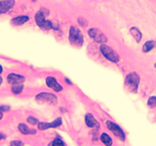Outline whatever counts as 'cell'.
Masks as SVG:
<instances>
[{
  "label": "cell",
  "instance_id": "cell-1",
  "mask_svg": "<svg viewBox=\"0 0 156 146\" xmlns=\"http://www.w3.org/2000/svg\"><path fill=\"white\" fill-rule=\"evenodd\" d=\"M140 78L135 72H132L126 76L125 80V87L129 92L135 93L138 90Z\"/></svg>",
  "mask_w": 156,
  "mask_h": 146
},
{
  "label": "cell",
  "instance_id": "cell-2",
  "mask_svg": "<svg viewBox=\"0 0 156 146\" xmlns=\"http://www.w3.org/2000/svg\"><path fill=\"white\" fill-rule=\"evenodd\" d=\"M34 20L35 22L38 25V26L44 30H48L50 29H54L57 30L55 26L54 25L53 22L45 19V15L43 14L42 11H38L34 16Z\"/></svg>",
  "mask_w": 156,
  "mask_h": 146
},
{
  "label": "cell",
  "instance_id": "cell-3",
  "mask_svg": "<svg viewBox=\"0 0 156 146\" xmlns=\"http://www.w3.org/2000/svg\"><path fill=\"white\" fill-rule=\"evenodd\" d=\"M69 40L71 44L76 47H80L84 43V37L80 30L75 27H71L69 33Z\"/></svg>",
  "mask_w": 156,
  "mask_h": 146
},
{
  "label": "cell",
  "instance_id": "cell-4",
  "mask_svg": "<svg viewBox=\"0 0 156 146\" xmlns=\"http://www.w3.org/2000/svg\"><path fill=\"white\" fill-rule=\"evenodd\" d=\"M100 51L108 60L111 61L112 63H118L119 60H120V57H119L118 54L108 46L104 45V44L101 45Z\"/></svg>",
  "mask_w": 156,
  "mask_h": 146
},
{
  "label": "cell",
  "instance_id": "cell-5",
  "mask_svg": "<svg viewBox=\"0 0 156 146\" xmlns=\"http://www.w3.org/2000/svg\"><path fill=\"white\" fill-rule=\"evenodd\" d=\"M35 100L39 104L48 103V104H55L56 103H57V97L51 93L38 94L36 96V97H35Z\"/></svg>",
  "mask_w": 156,
  "mask_h": 146
},
{
  "label": "cell",
  "instance_id": "cell-6",
  "mask_svg": "<svg viewBox=\"0 0 156 146\" xmlns=\"http://www.w3.org/2000/svg\"><path fill=\"white\" fill-rule=\"evenodd\" d=\"M107 126L117 138H119V139H120V140H125V139H126L125 133H124V132L122 131V129H121L118 125L115 124L114 123H112V121H107Z\"/></svg>",
  "mask_w": 156,
  "mask_h": 146
},
{
  "label": "cell",
  "instance_id": "cell-7",
  "mask_svg": "<svg viewBox=\"0 0 156 146\" xmlns=\"http://www.w3.org/2000/svg\"><path fill=\"white\" fill-rule=\"evenodd\" d=\"M88 34L91 38H93L95 41L98 43H106L107 41V38L104 34L101 32L100 30L96 28H91L88 30Z\"/></svg>",
  "mask_w": 156,
  "mask_h": 146
},
{
  "label": "cell",
  "instance_id": "cell-8",
  "mask_svg": "<svg viewBox=\"0 0 156 146\" xmlns=\"http://www.w3.org/2000/svg\"><path fill=\"white\" fill-rule=\"evenodd\" d=\"M25 77L16 74H9L7 77L8 82H9V85H15L21 84L22 82H25Z\"/></svg>",
  "mask_w": 156,
  "mask_h": 146
},
{
  "label": "cell",
  "instance_id": "cell-9",
  "mask_svg": "<svg viewBox=\"0 0 156 146\" xmlns=\"http://www.w3.org/2000/svg\"><path fill=\"white\" fill-rule=\"evenodd\" d=\"M15 5L14 0H3L0 1V15L6 13Z\"/></svg>",
  "mask_w": 156,
  "mask_h": 146
},
{
  "label": "cell",
  "instance_id": "cell-10",
  "mask_svg": "<svg viewBox=\"0 0 156 146\" xmlns=\"http://www.w3.org/2000/svg\"><path fill=\"white\" fill-rule=\"evenodd\" d=\"M46 84L48 87H51L54 91H57V92H59V91H61L63 90L62 86L60 84L57 83L55 78H53V77H48L46 78Z\"/></svg>",
  "mask_w": 156,
  "mask_h": 146
},
{
  "label": "cell",
  "instance_id": "cell-11",
  "mask_svg": "<svg viewBox=\"0 0 156 146\" xmlns=\"http://www.w3.org/2000/svg\"><path fill=\"white\" fill-rule=\"evenodd\" d=\"M86 124L89 127H99V123L97 122L94 116L90 114H87L85 116Z\"/></svg>",
  "mask_w": 156,
  "mask_h": 146
},
{
  "label": "cell",
  "instance_id": "cell-12",
  "mask_svg": "<svg viewBox=\"0 0 156 146\" xmlns=\"http://www.w3.org/2000/svg\"><path fill=\"white\" fill-rule=\"evenodd\" d=\"M29 18L28 16H19V17L14 18L11 19V24L13 26H21L29 21Z\"/></svg>",
  "mask_w": 156,
  "mask_h": 146
},
{
  "label": "cell",
  "instance_id": "cell-13",
  "mask_svg": "<svg viewBox=\"0 0 156 146\" xmlns=\"http://www.w3.org/2000/svg\"><path fill=\"white\" fill-rule=\"evenodd\" d=\"M19 131L21 132L22 134H24V135L34 134V133H36V130H34V129H30L25 124L23 123L20 124V125L19 126Z\"/></svg>",
  "mask_w": 156,
  "mask_h": 146
},
{
  "label": "cell",
  "instance_id": "cell-14",
  "mask_svg": "<svg viewBox=\"0 0 156 146\" xmlns=\"http://www.w3.org/2000/svg\"><path fill=\"white\" fill-rule=\"evenodd\" d=\"M130 32H131L132 35L133 36V37L135 38V40L138 42V43H139V42L141 41L142 40V33L140 32V30H139L138 28H132L131 29H130Z\"/></svg>",
  "mask_w": 156,
  "mask_h": 146
},
{
  "label": "cell",
  "instance_id": "cell-15",
  "mask_svg": "<svg viewBox=\"0 0 156 146\" xmlns=\"http://www.w3.org/2000/svg\"><path fill=\"white\" fill-rule=\"evenodd\" d=\"M155 47V42L152 40H149V41L145 42V44L142 47V51L144 53H148L151 51L153 48Z\"/></svg>",
  "mask_w": 156,
  "mask_h": 146
},
{
  "label": "cell",
  "instance_id": "cell-16",
  "mask_svg": "<svg viewBox=\"0 0 156 146\" xmlns=\"http://www.w3.org/2000/svg\"><path fill=\"white\" fill-rule=\"evenodd\" d=\"M100 139L102 142L104 143L107 146H111L112 145V140L111 137L107 135V133H103L100 136Z\"/></svg>",
  "mask_w": 156,
  "mask_h": 146
},
{
  "label": "cell",
  "instance_id": "cell-17",
  "mask_svg": "<svg viewBox=\"0 0 156 146\" xmlns=\"http://www.w3.org/2000/svg\"><path fill=\"white\" fill-rule=\"evenodd\" d=\"M23 88H24V85L21 84H19V85H15L12 86L11 91L15 94H19L22 91Z\"/></svg>",
  "mask_w": 156,
  "mask_h": 146
},
{
  "label": "cell",
  "instance_id": "cell-18",
  "mask_svg": "<svg viewBox=\"0 0 156 146\" xmlns=\"http://www.w3.org/2000/svg\"><path fill=\"white\" fill-rule=\"evenodd\" d=\"M148 106L150 108H155L156 107V97L155 96H152L148 100Z\"/></svg>",
  "mask_w": 156,
  "mask_h": 146
},
{
  "label": "cell",
  "instance_id": "cell-19",
  "mask_svg": "<svg viewBox=\"0 0 156 146\" xmlns=\"http://www.w3.org/2000/svg\"><path fill=\"white\" fill-rule=\"evenodd\" d=\"M61 124H62V119L61 117H58L55 120H54L52 123H51L50 125H51V128H57L60 126Z\"/></svg>",
  "mask_w": 156,
  "mask_h": 146
},
{
  "label": "cell",
  "instance_id": "cell-20",
  "mask_svg": "<svg viewBox=\"0 0 156 146\" xmlns=\"http://www.w3.org/2000/svg\"><path fill=\"white\" fill-rule=\"evenodd\" d=\"M38 127L40 130H45V129H50L51 128V125H50V123H48L40 122V123H38Z\"/></svg>",
  "mask_w": 156,
  "mask_h": 146
},
{
  "label": "cell",
  "instance_id": "cell-21",
  "mask_svg": "<svg viewBox=\"0 0 156 146\" xmlns=\"http://www.w3.org/2000/svg\"><path fill=\"white\" fill-rule=\"evenodd\" d=\"M48 146H65V145L60 139H56L50 143Z\"/></svg>",
  "mask_w": 156,
  "mask_h": 146
},
{
  "label": "cell",
  "instance_id": "cell-22",
  "mask_svg": "<svg viewBox=\"0 0 156 146\" xmlns=\"http://www.w3.org/2000/svg\"><path fill=\"white\" fill-rule=\"evenodd\" d=\"M78 22L83 27L87 26V20H86L85 18H78Z\"/></svg>",
  "mask_w": 156,
  "mask_h": 146
},
{
  "label": "cell",
  "instance_id": "cell-23",
  "mask_svg": "<svg viewBox=\"0 0 156 146\" xmlns=\"http://www.w3.org/2000/svg\"><path fill=\"white\" fill-rule=\"evenodd\" d=\"M23 143L21 142V141H12L10 143V146H23Z\"/></svg>",
  "mask_w": 156,
  "mask_h": 146
},
{
  "label": "cell",
  "instance_id": "cell-24",
  "mask_svg": "<svg viewBox=\"0 0 156 146\" xmlns=\"http://www.w3.org/2000/svg\"><path fill=\"white\" fill-rule=\"evenodd\" d=\"M28 122L30 123L31 124H32V125H35V124H37L38 123V120L37 119H35V118L31 116V117L28 118Z\"/></svg>",
  "mask_w": 156,
  "mask_h": 146
},
{
  "label": "cell",
  "instance_id": "cell-25",
  "mask_svg": "<svg viewBox=\"0 0 156 146\" xmlns=\"http://www.w3.org/2000/svg\"><path fill=\"white\" fill-rule=\"evenodd\" d=\"M10 109V107L9 106H2L1 107H0V110L1 111H7V110H9Z\"/></svg>",
  "mask_w": 156,
  "mask_h": 146
},
{
  "label": "cell",
  "instance_id": "cell-26",
  "mask_svg": "<svg viewBox=\"0 0 156 146\" xmlns=\"http://www.w3.org/2000/svg\"><path fill=\"white\" fill-rule=\"evenodd\" d=\"M6 138V136L3 135V134H2V133H0V140H2V139H4Z\"/></svg>",
  "mask_w": 156,
  "mask_h": 146
},
{
  "label": "cell",
  "instance_id": "cell-27",
  "mask_svg": "<svg viewBox=\"0 0 156 146\" xmlns=\"http://www.w3.org/2000/svg\"><path fill=\"white\" fill-rule=\"evenodd\" d=\"M2 72V66L0 65V74H1Z\"/></svg>",
  "mask_w": 156,
  "mask_h": 146
},
{
  "label": "cell",
  "instance_id": "cell-28",
  "mask_svg": "<svg viewBox=\"0 0 156 146\" xmlns=\"http://www.w3.org/2000/svg\"><path fill=\"white\" fill-rule=\"evenodd\" d=\"M2 118V111L0 110V120H1Z\"/></svg>",
  "mask_w": 156,
  "mask_h": 146
},
{
  "label": "cell",
  "instance_id": "cell-29",
  "mask_svg": "<svg viewBox=\"0 0 156 146\" xmlns=\"http://www.w3.org/2000/svg\"><path fill=\"white\" fill-rule=\"evenodd\" d=\"M65 81H66V82H67V83H69V84H71V82H70V81H69V80L67 79V78H65Z\"/></svg>",
  "mask_w": 156,
  "mask_h": 146
},
{
  "label": "cell",
  "instance_id": "cell-30",
  "mask_svg": "<svg viewBox=\"0 0 156 146\" xmlns=\"http://www.w3.org/2000/svg\"><path fill=\"white\" fill-rule=\"evenodd\" d=\"M2 78H1V77H0V85L2 84Z\"/></svg>",
  "mask_w": 156,
  "mask_h": 146
},
{
  "label": "cell",
  "instance_id": "cell-31",
  "mask_svg": "<svg viewBox=\"0 0 156 146\" xmlns=\"http://www.w3.org/2000/svg\"><path fill=\"white\" fill-rule=\"evenodd\" d=\"M155 68H156V63H155Z\"/></svg>",
  "mask_w": 156,
  "mask_h": 146
}]
</instances>
